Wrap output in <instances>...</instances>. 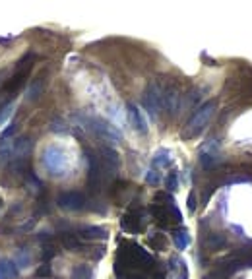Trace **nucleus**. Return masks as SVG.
Segmentation results:
<instances>
[{"mask_svg": "<svg viewBox=\"0 0 252 279\" xmlns=\"http://www.w3.org/2000/svg\"><path fill=\"white\" fill-rule=\"evenodd\" d=\"M214 111H216V103H214V101H208V103H204L200 109H196L194 115L190 117V121L186 122L184 130H182V138L184 140L196 138V136L208 126V122H210Z\"/></svg>", "mask_w": 252, "mask_h": 279, "instance_id": "f257e3e1", "label": "nucleus"}, {"mask_svg": "<svg viewBox=\"0 0 252 279\" xmlns=\"http://www.w3.org/2000/svg\"><path fill=\"white\" fill-rule=\"evenodd\" d=\"M142 103H144L147 115H149L153 121H157L159 111H161V107H163V89L159 87L157 82H151V84L147 86V89H145L144 95H142Z\"/></svg>", "mask_w": 252, "mask_h": 279, "instance_id": "f03ea898", "label": "nucleus"}, {"mask_svg": "<svg viewBox=\"0 0 252 279\" xmlns=\"http://www.w3.org/2000/svg\"><path fill=\"white\" fill-rule=\"evenodd\" d=\"M43 165L45 169L51 173V174H62L64 169H66V157H64V151L56 145H51L45 149L43 153Z\"/></svg>", "mask_w": 252, "mask_h": 279, "instance_id": "7ed1b4c3", "label": "nucleus"}, {"mask_svg": "<svg viewBox=\"0 0 252 279\" xmlns=\"http://www.w3.org/2000/svg\"><path fill=\"white\" fill-rule=\"evenodd\" d=\"M88 126L99 136V138H103L105 141H111V143H119L121 140H123V134L113 126V124H109L107 121H103V119H97V117H90L88 121Z\"/></svg>", "mask_w": 252, "mask_h": 279, "instance_id": "20e7f679", "label": "nucleus"}, {"mask_svg": "<svg viewBox=\"0 0 252 279\" xmlns=\"http://www.w3.org/2000/svg\"><path fill=\"white\" fill-rule=\"evenodd\" d=\"M56 202L62 209H68V211H80L86 208V196L82 192H74V190L62 192Z\"/></svg>", "mask_w": 252, "mask_h": 279, "instance_id": "39448f33", "label": "nucleus"}, {"mask_svg": "<svg viewBox=\"0 0 252 279\" xmlns=\"http://www.w3.org/2000/svg\"><path fill=\"white\" fill-rule=\"evenodd\" d=\"M219 161H221V159H219V153H217V143H216V140H210V141H208L206 145H202V149H200V163H202L204 169H212V167H216Z\"/></svg>", "mask_w": 252, "mask_h": 279, "instance_id": "423d86ee", "label": "nucleus"}, {"mask_svg": "<svg viewBox=\"0 0 252 279\" xmlns=\"http://www.w3.org/2000/svg\"><path fill=\"white\" fill-rule=\"evenodd\" d=\"M101 155H103V157H101L103 169L107 171L109 176H113L115 171L119 169V155H117V151L111 149V147H101Z\"/></svg>", "mask_w": 252, "mask_h": 279, "instance_id": "0eeeda50", "label": "nucleus"}, {"mask_svg": "<svg viewBox=\"0 0 252 279\" xmlns=\"http://www.w3.org/2000/svg\"><path fill=\"white\" fill-rule=\"evenodd\" d=\"M179 101H180V95H179V89H177V87L169 86L167 89H163V107H165L171 115H175V113L179 111Z\"/></svg>", "mask_w": 252, "mask_h": 279, "instance_id": "6e6552de", "label": "nucleus"}, {"mask_svg": "<svg viewBox=\"0 0 252 279\" xmlns=\"http://www.w3.org/2000/svg\"><path fill=\"white\" fill-rule=\"evenodd\" d=\"M128 121H130V124L134 126V130H136V132H140V134H147V124H145V121H144L142 113L138 111V107H136V105H132V103H128Z\"/></svg>", "mask_w": 252, "mask_h": 279, "instance_id": "1a4fd4ad", "label": "nucleus"}, {"mask_svg": "<svg viewBox=\"0 0 252 279\" xmlns=\"http://www.w3.org/2000/svg\"><path fill=\"white\" fill-rule=\"evenodd\" d=\"M80 233L86 239H105L107 237V229L97 227V225H84V227H80Z\"/></svg>", "mask_w": 252, "mask_h": 279, "instance_id": "9d476101", "label": "nucleus"}, {"mask_svg": "<svg viewBox=\"0 0 252 279\" xmlns=\"http://www.w3.org/2000/svg\"><path fill=\"white\" fill-rule=\"evenodd\" d=\"M18 266L12 260H0V279H16Z\"/></svg>", "mask_w": 252, "mask_h": 279, "instance_id": "9b49d317", "label": "nucleus"}, {"mask_svg": "<svg viewBox=\"0 0 252 279\" xmlns=\"http://www.w3.org/2000/svg\"><path fill=\"white\" fill-rule=\"evenodd\" d=\"M173 241H175V246H177L179 250H184V248L188 246V243H190V237H188V233L182 229V231H175Z\"/></svg>", "mask_w": 252, "mask_h": 279, "instance_id": "f8f14e48", "label": "nucleus"}, {"mask_svg": "<svg viewBox=\"0 0 252 279\" xmlns=\"http://www.w3.org/2000/svg\"><path fill=\"white\" fill-rule=\"evenodd\" d=\"M171 153L167 151V149H159L157 153H155V157H153V165L155 167H167V165H171Z\"/></svg>", "mask_w": 252, "mask_h": 279, "instance_id": "ddd939ff", "label": "nucleus"}, {"mask_svg": "<svg viewBox=\"0 0 252 279\" xmlns=\"http://www.w3.org/2000/svg\"><path fill=\"white\" fill-rule=\"evenodd\" d=\"M62 244H64L68 250H80V248H82V243H80L78 237L72 235V233H64V235H62Z\"/></svg>", "mask_w": 252, "mask_h": 279, "instance_id": "4468645a", "label": "nucleus"}, {"mask_svg": "<svg viewBox=\"0 0 252 279\" xmlns=\"http://www.w3.org/2000/svg\"><path fill=\"white\" fill-rule=\"evenodd\" d=\"M72 279H93V272L90 266H76L72 270Z\"/></svg>", "mask_w": 252, "mask_h": 279, "instance_id": "2eb2a0df", "label": "nucleus"}, {"mask_svg": "<svg viewBox=\"0 0 252 279\" xmlns=\"http://www.w3.org/2000/svg\"><path fill=\"white\" fill-rule=\"evenodd\" d=\"M206 244H208V248H214V250H216V248H219V246L225 244V237L219 235V233H216V235L212 233V235L206 239Z\"/></svg>", "mask_w": 252, "mask_h": 279, "instance_id": "dca6fc26", "label": "nucleus"}, {"mask_svg": "<svg viewBox=\"0 0 252 279\" xmlns=\"http://www.w3.org/2000/svg\"><path fill=\"white\" fill-rule=\"evenodd\" d=\"M29 264H31V256H29V252H27V250H19V252H18V258H16V266H18V268H21V270H25Z\"/></svg>", "mask_w": 252, "mask_h": 279, "instance_id": "f3484780", "label": "nucleus"}, {"mask_svg": "<svg viewBox=\"0 0 252 279\" xmlns=\"http://www.w3.org/2000/svg\"><path fill=\"white\" fill-rule=\"evenodd\" d=\"M12 113H14V103H8V105L2 107V111H0V128L6 124V121L12 117Z\"/></svg>", "mask_w": 252, "mask_h": 279, "instance_id": "a211bd4d", "label": "nucleus"}, {"mask_svg": "<svg viewBox=\"0 0 252 279\" xmlns=\"http://www.w3.org/2000/svg\"><path fill=\"white\" fill-rule=\"evenodd\" d=\"M25 182L31 186L33 192H39V190H41V180H39L33 173H27V174H25Z\"/></svg>", "mask_w": 252, "mask_h": 279, "instance_id": "6ab92c4d", "label": "nucleus"}, {"mask_svg": "<svg viewBox=\"0 0 252 279\" xmlns=\"http://www.w3.org/2000/svg\"><path fill=\"white\" fill-rule=\"evenodd\" d=\"M41 89H43V84H41V82H35V84L29 87V91H27V99H29V101L37 99L39 93H41Z\"/></svg>", "mask_w": 252, "mask_h": 279, "instance_id": "aec40b11", "label": "nucleus"}, {"mask_svg": "<svg viewBox=\"0 0 252 279\" xmlns=\"http://www.w3.org/2000/svg\"><path fill=\"white\" fill-rule=\"evenodd\" d=\"M145 182L147 184H159V173L155 171V169H151V171H147V174H145Z\"/></svg>", "mask_w": 252, "mask_h": 279, "instance_id": "412c9836", "label": "nucleus"}, {"mask_svg": "<svg viewBox=\"0 0 252 279\" xmlns=\"http://www.w3.org/2000/svg\"><path fill=\"white\" fill-rule=\"evenodd\" d=\"M177 186H179V176H177V173H171L167 176V188L173 192V190H177Z\"/></svg>", "mask_w": 252, "mask_h": 279, "instance_id": "4be33fe9", "label": "nucleus"}, {"mask_svg": "<svg viewBox=\"0 0 252 279\" xmlns=\"http://www.w3.org/2000/svg\"><path fill=\"white\" fill-rule=\"evenodd\" d=\"M227 278H229V276H227V274H225L223 270H219V268H217L216 272H212V274L208 276V279H227Z\"/></svg>", "mask_w": 252, "mask_h": 279, "instance_id": "5701e85b", "label": "nucleus"}, {"mask_svg": "<svg viewBox=\"0 0 252 279\" xmlns=\"http://www.w3.org/2000/svg\"><path fill=\"white\" fill-rule=\"evenodd\" d=\"M49 274H51V266H49V264H43V266L37 270L35 276H37V278H45V276H49Z\"/></svg>", "mask_w": 252, "mask_h": 279, "instance_id": "b1692460", "label": "nucleus"}, {"mask_svg": "<svg viewBox=\"0 0 252 279\" xmlns=\"http://www.w3.org/2000/svg\"><path fill=\"white\" fill-rule=\"evenodd\" d=\"M51 130H53V132H64L66 128H64V122H62V121H54V122L51 124Z\"/></svg>", "mask_w": 252, "mask_h": 279, "instance_id": "393cba45", "label": "nucleus"}, {"mask_svg": "<svg viewBox=\"0 0 252 279\" xmlns=\"http://www.w3.org/2000/svg\"><path fill=\"white\" fill-rule=\"evenodd\" d=\"M188 209H190V211H194V209H196V196H194V194H190V196H188Z\"/></svg>", "mask_w": 252, "mask_h": 279, "instance_id": "a878e982", "label": "nucleus"}, {"mask_svg": "<svg viewBox=\"0 0 252 279\" xmlns=\"http://www.w3.org/2000/svg\"><path fill=\"white\" fill-rule=\"evenodd\" d=\"M0 208H2V200H0Z\"/></svg>", "mask_w": 252, "mask_h": 279, "instance_id": "bb28decb", "label": "nucleus"}, {"mask_svg": "<svg viewBox=\"0 0 252 279\" xmlns=\"http://www.w3.org/2000/svg\"><path fill=\"white\" fill-rule=\"evenodd\" d=\"M0 76H2V74H0Z\"/></svg>", "mask_w": 252, "mask_h": 279, "instance_id": "cd10ccee", "label": "nucleus"}]
</instances>
